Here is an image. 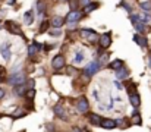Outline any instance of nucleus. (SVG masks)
Segmentation results:
<instances>
[{"instance_id":"3","label":"nucleus","mask_w":151,"mask_h":132,"mask_svg":"<svg viewBox=\"0 0 151 132\" xmlns=\"http://www.w3.org/2000/svg\"><path fill=\"white\" fill-rule=\"evenodd\" d=\"M81 34H82V37H84L85 40H88L90 43H94V41H97V38H100L99 34H97L94 30H91V28H84V30L81 31Z\"/></svg>"},{"instance_id":"33","label":"nucleus","mask_w":151,"mask_h":132,"mask_svg":"<svg viewBox=\"0 0 151 132\" xmlns=\"http://www.w3.org/2000/svg\"><path fill=\"white\" fill-rule=\"evenodd\" d=\"M51 35H60L62 34V31H59V30H54V31H50Z\"/></svg>"},{"instance_id":"35","label":"nucleus","mask_w":151,"mask_h":132,"mask_svg":"<svg viewBox=\"0 0 151 132\" xmlns=\"http://www.w3.org/2000/svg\"><path fill=\"white\" fill-rule=\"evenodd\" d=\"M3 97H4V89H3V88H0V100H1Z\"/></svg>"},{"instance_id":"17","label":"nucleus","mask_w":151,"mask_h":132,"mask_svg":"<svg viewBox=\"0 0 151 132\" xmlns=\"http://www.w3.org/2000/svg\"><path fill=\"white\" fill-rule=\"evenodd\" d=\"M101 120H103V118H101L100 115H97V113H91V115H90V122H91V125L100 126Z\"/></svg>"},{"instance_id":"16","label":"nucleus","mask_w":151,"mask_h":132,"mask_svg":"<svg viewBox=\"0 0 151 132\" xmlns=\"http://www.w3.org/2000/svg\"><path fill=\"white\" fill-rule=\"evenodd\" d=\"M40 50H41V44L32 43V44H29V47H28V54H29V56H34V54H37Z\"/></svg>"},{"instance_id":"29","label":"nucleus","mask_w":151,"mask_h":132,"mask_svg":"<svg viewBox=\"0 0 151 132\" xmlns=\"http://www.w3.org/2000/svg\"><path fill=\"white\" fill-rule=\"evenodd\" d=\"M120 4H122V6H123V7H125V9H126V10H128V12L131 13V15H132V9H131V6H129L128 3H125V1H122Z\"/></svg>"},{"instance_id":"2","label":"nucleus","mask_w":151,"mask_h":132,"mask_svg":"<svg viewBox=\"0 0 151 132\" xmlns=\"http://www.w3.org/2000/svg\"><path fill=\"white\" fill-rule=\"evenodd\" d=\"M100 68H101V63H100V60H93L88 66H85V74L88 75V76H93L94 74H97L99 71H100Z\"/></svg>"},{"instance_id":"1","label":"nucleus","mask_w":151,"mask_h":132,"mask_svg":"<svg viewBox=\"0 0 151 132\" xmlns=\"http://www.w3.org/2000/svg\"><path fill=\"white\" fill-rule=\"evenodd\" d=\"M7 82H9L10 85H13V87L22 85V84L25 82V75H24V74H21V72H18V74H13V75H10V76H9Z\"/></svg>"},{"instance_id":"26","label":"nucleus","mask_w":151,"mask_h":132,"mask_svg":"<svg viewBox=\"0 0 151 132\" xmlns=\"http://www.w3.org/2000/svg\"><path fill=\"white\" fill-rule=\"evenodd\" d=\"M24 89H25V88L22 87V85H18V87L13 88V92H16L18 95H22V94H24Z\"/></svg>"},{"instance_id":"9","label":"nucleus","mask_w":151,"mask_h":132,"mask_svg":"<svg viewBox=\"0 0 151 132\" xmlns=\"http://www.w3.org/2000/svg\"><path fill=\"white\" fill-rule=\"evenodd\" d=\"M110 44H111V37H110V34H109V32L101 34L100 35V45L101 47H103V48H107Z\"/></svg>"},{"instance_id":"31","label":"nucleus","mask_w":151,"mask_h":132,"mask_svg":"<svg viewBox=\"0 0 151 132\" xmlns=\"http://www.w3.org/2000/svg\"><path fill=\"white\" fill-rule=\"evenodd\" d=\"M70 6H72L73 10H78V7H76L78 6V0H70Z\"/></svg>"},{"instance_id":"4","label":"nucleus","mask_w":151,"mask_h":132,"mask_svg":"<svg viewBox=\"0 0 151 132\" xmlns=\"http://www.w3.org/2000/svg\"><path fill=\"white\" fill-rule=\"evenodd\" d=\"M76 109H78V112H79V113L85 115V113L90 110V103H88V100H87L85 97L78 98V101H76Z\"/></svg>"},{"instance_id":"19","label":"nucleus","mask_w":151,"mask_h":132,"mask_svg":"<svg viewBox=\"0 0 151 132\" xmlns=\"http://www.w3.org/2000/svg\"><path fill=\"white\" fill-rule=\"evenodd\" d=\"M24 21H25L27 25H31V24L34 22V13H32V10H28V12L24 15Z\"/></svg>"},{"instance_id":"23","label":"nucleus","mask_w":151,"mask_h":132,"mask_svg":"<svg viewBox=\"0 0 151 132\" xmlns=\"http://www.w3.org/2000/svg\"><path fill=\"white\" fill-rule=\"evenodd\" d=\"M34 95H35V89H34V88H29V89H27V92H25V97H27V98L32 100V98H34Z\"/></svg>"},{"instance_id":"15","label":"nucleus","mask_w":151,"mask_h":132,"mask_svg":"<svg viewBox=\"0 0 151 132\" xmlns=\"http://www.w3.org/2000/svg\"><path fill=\"white\" fill-rule=\"evenodd\" d=\"M131 122H132V125H138V126H139V125L142 123V118H141V113L135 110V112L132 113V116H131Z\"/></svg>"},{"instance_id":"27","label":"nucleus","mask_w":151,"mask_h":132,"mask_svg":"<svg viewBox=\"0 0 151 132\" xmlns=\"http://www.w3.org/2000/svg\"><path fill=\"white\" fill-rule=\"evenodd\" d=\"M125 123H128V122H126V119H117V120H116V125H117V126H122V128H126L128 125H125Z\"/></svg>"},{"instance_id":"5","label":"nucleus","mask_w":151,"mask_h":132,"mask_svg":"<svg viewBox=\"0 0 151 132\" xmlns=\"http://www.w3.org/2000/svg\"><path fill=\"white\" fill-rule=\"evenodd\" d=\"M81 18H82V13H81V12L72 10V12H69V15L66 16V22H68L69 25H75L78 21H81Z\"/></svg>"},{"instance_id":"24","label":"nucleus","mask_w":151,"mask_h":132,"mask_svg":"<svg viewBox=\"0 0 151 132\" xmlns=\"http://www.w3.org/2000/svg\"><path fill=\"white\" fill-rule=\"evenodd\" d=\"M134 27H135V30H137L138 32H144V31H145V25H144L142 22H138V24H135Z\"/></svg>"},{"instance_id":"8","label":"nucleus","mask_w":151,"mask_h":132,"mask_svg":"<svg viewBox=\"0 0 151 132\" xmlns=\"http://www.w3.org/2000/svg\"><path fill=\"white\" fill-rule=\"evenodd\" d=\"M4 27L7 28V31H9V32H12V34H18V35H22V32H21L19 27H18L15 22H12V21H7V22L4 24Z\"/></svg>"},{"instance_id":"32","label":"nucleus","mask_w":151,"mask_h":132,"mask_svg":"<svg viewBox=\"0 0 151 132\" xmlns=\"http://www.w3.org/2000/svg\"><path fill=\"white\" fill-rule=\"evenodd\" d=\"M43 6H44V4H43L41 1H38V13H40V15H41V13H43V10H44V7H43Z\"/></svg>"},{"instance_id":"14","label":"nucleus","mask_w":151,"mask_h":132,"mask_svg":"<svg viewBox=\"0 0 151 132\" xmlns=\"http://www.w3.org/2000/svg\"><path fill=\"white\" fill-rule=\"evenodd\" d=\"M128 76H129V71H128L125 66L116 71V78H117V79H126Z\"/></svg>"},{"instance_id":"22","label":"nucleus","mask_w":151,"mask_h":132,"mask_svg":"<svg viewBox=\"0 0 151 132\" xmlns=\"http://www.w3.org/2000/svg\"><path fill=\"white\" fill-rule=\"evenodd\" d=\"M139 7H141L142 10H145V12H150L151 10V3L150 1H142V3L139 4Z\"/></svg>"},{"instance_id":"34","label":"nucleus","mask_w":151,"mask_h":132,"mask_svg":"<svg viewBox=\"0 0 151 132\" xmlns=\"http://www.w3.org/2000/svg\"><path fill=\"white\" fill-rule=\"evenodd\" d=\"M114 85L117 87V89H123V85H122V84H120L119 81H116V82H114Z\"/></svg>"},{"instance_id":"36","label":"nucleus","mask_w":151,"mask_h":132,"mask_svg":"<svg viewBox=\"0 0 151 132\" xmlns=\"http://www.w3.org/2000/svg\"><path fill=\"white\" fill-rule=\"evenodd\" d=\"M81 3H82V4H85V6H87V4H90V0H81Z\"/></svg>"},{"instance_id":"28","label":"nucleus","mask_w":151,"mask_h":132,"mask_svg":"<svg viewBox=\"0 0 151 132\" xmlns=\"http://www.w3.org/2000/svg\"><path fill=\"white\" fill-rule=\"evenodd\" d=\"M47 25H49V22H47V21H44V22L41 24V27H40V32H46V30H47Z\"/></svg>"},{"instance_id":"20","label":"nucleus","mask_w":151,"mask_h":132,"mask_svg":"<svg viewBox=\"0 0 151 132\" xmlns=\"http://www.w3.org/2000/svg\"><path fill=\"white\" fill-rule=\"evenodd\" d=\"M109 68H111V69H114V71H117V69H120V68H123V62L120 60V59H116V60H113L110 65H109Z\"/></svg>"},{"instance_id":"12","label":"nucleus","mask_w":151,"mask_h":132,"mask_svg":"<svg viewBox=\"0 0 151 132\" xmlns=\"http://www.w3.org/2000/svg\"><path fill=\"white\" fill-rule=\"evenodd\" d=\"M100 126L101 128H104V129H113V128H116L117 125H116V120H111V119H103Z\"/></svg>"},{"instance_id":"25","label":"nucleus","mask_w":151,"mask_h":132,"mask_svg":"<svg viewBox=\"0 0 151 132\" xmlns=\"http://www.w3.org/2000/svg\"><path fill=\"white\" fill-rule=\"evenodd\" d=\"M82 60H84V53L78 51V53H76V56H75V59H73V62H75V63H81Z\"/></svg>"},{"instance_id":"11","label":"nucleus","mask_w":151,"mask_h":132,"mask_svg":"<svg viewBox=\"0 0 151 132\" xmlns=\"http://www.w3.org/2000/svg\"><path fill=\"white\" fill-rule=\"evenodd\" d=\"M54 113H56L57 118H60V119H63V120L68 119V116H66V110H65V107H63L62 104L54 106Z\"/></svg>"},{"instance_id":"10","label":"nucleus","mask_w":151,"mask_h":132,"mask_svg":"<svg viewBox=\"0 0 151 132\" xmlns=\"http://www.w3.org/2000/svg\"><path fill=\"white\" fill-rule=\"evenodd\" d=\"M129 101H131V106H132V107L138 109V107L141 106V97H139V94H138V92L131 94V95H129Z\"/></svg>"},{"instance_id":"30","label":"nucleus","mask_w":151,"mask_h":132,"mask_svg":"<svg viewBox=\"0 0 151 132\" xmlns=\"http://www.w3.org/2000/svg\"><path fill=\"white\" fill-rule=\"evenodd\" d=\"M25 115H27V112H24V110H19V112H18V115H15L13 118H15V119H18V118H22V116H25Z\"/></svg>"},{"instance_id":"6","label":"nucleus","mask_w":151,"mask_h":132,"mask_svg":"<svg viewBox=\"0 0 151 132\" xmlns=\"http://www.w3.org/2000/svg\"><path fill=\"white\" fill-rule=\"evenodd\" d=\"M51 66H53V69H56V71L62 69V68L65 66V57H63L62 54L54 56V57H53V60H51Z\"/></svg>"},{"instance_id":"37","label":"nucleus","mask_w":151,"mask_h":132,"mask_svg":"<svg viewBox=\"0 0 151 132\" xmlns=\"http://www.w3.org/2000/svg\"><path fill=\"white\" fill-rule=\"evenodd\" d=\"M148 65H150V68H151V56H150V59H148Z\"/></svg>"},{"instance_id":"7","label":"nucleus","mask_w":151,"mask_h":132,"mask_svg":"<svg viewBox=\"0 0 151 132\" xmlns=\"http://www.w3.org/2000/svg\"><path fill=\"white\" fill-rule=\"evenodd\" d=\"M0 53H1V57L4 59V60H9L10 59V43L9 41H6V43H3L0 45Z\"/></svg>"},{"instance_id":"13","label":"nucleus","mask_w":151,"mask_h":132,"mask_svg":"<svg viewBox=\"0 0 151 132\" xmlns=\"http://www.w3.org/2000/svg\"><path fill=\"white\" fill-rule=\"evenodd\" d=\"M66 22V18H62V16H54L53 19H51V27H54V28H60L63 24Z\"/></svg>"},{"instance_id":"21","label":"nucleus","mask_w":151,"mask_h":132,"mask_svg":"<svg viewBox=\"0 0 151 132\" xmlns=\"http://www.w3.org/2000/svg\"><path fill=\"white\" fill-rule=\"evenodd\" d=\"M97 3H90V4H87L85 6V13H90V12H93V10H96L97 9Z\"/></svg>"},{"instance_id":"18","label":"nucleus","mask_w":151,"mask_h":132,"mask_svg":"<svg viewBox=\"0 0 151 132\" xmlns=\"http://www.w3.org/2000/svg\"><path fill=\"white\" fill-rule=\"evenodd\" d=\"M134 41L138 44V45H141V47H147V38L145 37H141L139 34H134Z\"/></svg>"}]
</instances>
